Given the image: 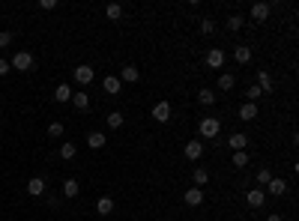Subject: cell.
<instances>
[{"label":"cell","mask_w":299,"mask_h":221,"mask_svg":"<svg viewBox=\"0 0 299 221\" xmlns=\"http://www.w3.org/2000/svg\"><path fill=\"white\" fill-rule=\"evenodd\" d=\"M105 123H108V129H120L123 123H126V117H123L120 111H111V114H108V120H105Z\"/></svg>","instance_id":"27"},{"label":"cell","mask_w":299,"mask_h":221,"mask_svg":"<svg viewBox=\"0 0 299 221\" xmlns=\"http://www.w3.org/2000/svg\"><path fill=\"white\" fill-rule=\"evenodd\" d=\"M245 164H249V152H234V167H245Z\"/></svg>","instance_id":"34"},{"label":"cell","mask_w":299,"mask_h":221,"mask_svg":"<svg viewBox=\"0 0 299 221\" xmlns=\"http://www.w3.org/2000/svg\"><path fill=\"white\" fill-rule=\"evenodd\" d=\"M72 78H75V84H81V87H87V84H90V81L96 78V72H93V66H90V63H81V66H75Z\"/></svg>","instance_id":"4"},{"label":"cell","mask_w":299,"mask_h":221,"mask_svg":"<svg viewBox=\"0 0 299 221\" xmlns=\"http://www.w3.org/2000/svg\"><path fill=\"white\" fill-rule=\"evenodd\" d=\"M245 203H249L252 209H260L263 203H267V192H263V189H257V185H254L252 192H245Z\"/></svg>","instance_id":"5"},{"label":"cell","mask_w":299,"mask_h":221,"mask_svg":"<svg viewBox=\"0 0 299 221\" xmlns=\"http://www.w3.org/2000/svg\"><path fill=\"white\" fill-rule=\"evenodd\" d=\"M102 87H105V93H111V96H117V93L123 90V81H120L117 75H105V81H102Z\"/></svg>","instance_id":"16"},{"label":"cell","mask_w":299,"mask_h":221,"mask_svg":"<svg viewBox=\"0 0 299 221\" xmlns=\"http://www.w3.org/2000/svg\"><path fill=\"white\" fill-rule=\"evenodd\" d=\"M260 96H263V93H260L257 84H252V87L245 90V102H254V105H257V99H260Z\"/></svg>","instance_id":"32"},{"label":"cell","mask_w":299,"mask_h":221,"mask_svg":"<svg viewBox=\"0 0 299 221\" xmlns=\"http://www.w3.org/2000/svg\"><path fill=\"white\" fill-rule=\"evenodd\" d=\"M12 72V66H9V60H3V57H0V78H3V75H9Z\"/></svg>","instance_id":"37"},{"label":"cell","mask_w":299,"mask_h":221,"mask_svg":"<svg viewBox=\"0 0 299 221\" xmlns=\"http://www.w3.org/2000/svg\"><path fill=\"white\" fill-rule=\"evenodd\" d=\"M267 221H281V215H278V212H272V215H269Z\"/></svg>","instance_id":"38"},{"label":"cell","mask_w":299,"mask_h":221,"mask_svg":"<svg viewBox=\"0 0 299 221\" xmlns=\"http://www.w3.org/2000/svg\"><path fill=\"white\" fill-rule=\"evenodd\" d=\"M269 179H272V171H269V167H257V189H267Z\"/></svg>","instance_id":"28"},{"label":"cell","mask_w":299,"mask_h":221,"mask_svg":"<svg viewBox=\"0 0 299 221\" xmlns=\"http://www.w3.org/2000/svg\"><path fill=\"white\" fill-rule=\"evenodd\" d=\"M105 15H108L111 21H120L123 18V6L120 3H108V6H105Z\"/></svg>","instance_id":"29"},{"label":"cell","mask_w":299,"mask_h":221,"mask_svg":"<svg viewBox=\"0 0 299 221\" xmlns=\"http://www.w3.org/2000/svg\"><path fill=\"white\" fill-rule=\"evenodd\" d=\"M183 152H186L189 162H198V159L204 156V144H201L198 138H195V141H186V149H183Z\"/></svg>","instance_id":"7"},{"label":"cell","mask_w":299,"mask_h":221,"mask_svg":"<svg viewBox=\"0 0 299 221\" xmlns=\"http://www.w3.org/2000/svg\"><path fill=\"white\" fill-rule=\"evenodd\" d=\"M242 15H231V18H227V30H231V33H236V30H242Z\"/></svg>","instance_id":"31"},{"label":"cell","mask_w":299,"mask_h":221,"mask_svg":"<svg viewBox=\"0 0 299 221\" xmlns=\"http://www.w3.org/2000/svg\"><path fill=\"white\" fill-rule=\"evenodd\" d=\"M201 33H204V36H213V33H216V21L213 18H201Z\"/></svg>","instance_id":"30"},{"label":"cell","mask_w":299,"mask_h":221,"mask_svg":"<svg viewBox=\"0 0 299 221\" xmlns=\"http://www.w3.org/2000/svg\"><path fill=\"white\" fill-rule=\"evenodd\" d=\"M60 194H63L66 200L78 197V194H81V185H78V179H63V189H60Z\"/></svg>","instance_id":"14"},{"label":"cell","mask_w":299,"mask_h":221,"mask_svg":"<svg viewBox=\"0 0 299 221\" xmlns=\"http://www.w3.org/2000/svg\"><path fill=\"white\" fill-rule=\"evenodd\" d=\"M171 117H173L171 102H165V99H162V102H156V105H153V120H156V123H162V126H165V123H171Z\"/></svg>","instance_id":"3"},{"label":"cell","mask_w":299,"mask_h":221,"mask_svg":"<svg viewBox=\"0 0 299 221\" xmlns=\"http://www.w3.org/2000/svg\"><path fill=\"white\" fill-rule=\"evenodd\" d=\"M267 194H272V197H281V194H287V182L281 179V177H272V179L267 182Z\"/></svg>","instance_id":"8"},{"label":"cell","mask_w":299,"mask_h":221,"mask_svg":"<svg viewBox=\"0 0 299 221\" xmlns=\"http://www.w3.org/2000/svg\"><path fill=\"white\" fill-rule=\"evenodd\" d=\"M12 45V33L9 30H0V48H9Z\"/></svg>","instance_id":"35"},{"label":"cell","mask_w":299,"mask_h":221,"mask_svg":"<svg viewBox=\"0 0 299 221\" xmlns=\"http://www.w3.org/2000/svg\"><path fill=\"white\" fill-rule=\"evenodd\" d=\"M269 12H272V6H269V3H263V0H257V3L249 9V15H252L254 21H267V18H269Z\"/></svg>","instance_id":"6"},{"label":"cell","mask_w":299,"mask_h":221,"mask_svg":"<svg viewBox=\"0 0 299 221\" xmlns=\"http://www.w3.org/2000/svg\"><path fill=\"white\" fill-rule=\"evenodd\" d=\"M186 206H201L204 203V189H198V185H191V189H186Z\"/></svg>","instance_id":"10"},{"label":"cell","mask_w":299,"mask_h":221,"mask_svg":"<svg viewBox=\"0 0 299 221\" xmlns=\"http://www.w3.org/2000/svg\"><path fill=\"white\" fill-rule=\"evenodd\" d=\"M234 60H236L239 66H249V63H252V48H249V45H236V48H234Z\"/></svg>","instance_id":"15"},{"label":"cell","mask_w":299,"mask_h":221,"mask_svg":"<svg viewBox=\"0 0 299 221\" xmlns=\"http://www.w3.org/2000/svg\"><path fill=\"white\" fill-rule=\"evenodd\" d=\"M45 192H48V185H45L42 177H33V179L27 182V194H30V197H42Z\"/></svg>","instance_id":"11"},{"label":"cell","mask_w":299,"mask_h":221,"mask_svg":"<svg viewBox=\"0 0 299 221\" xmlns=\"http://www.w3.org/2000/svg\"><path fill=\"white\" fill-rule=\"evenodd\" d=\"M191 177H195V185H198V189H204V185L209 182V171H206V167H195V174H191Z\"/></svg>","instance_id":"25"},{"label":"cell","mask_w":299,"mask_h":221,"mask_svg":"<svg viewBox=\"0 0 299 221\" xmlns=\"http://www.w3.org/2000/svg\"><path fill=\"white\" fill-rule=\"evenodd\" d=\"M60 3H57V0H39V9L42 12H51V9H57Z\"/></svg>","instance_id":"36"},{"label":"cell","mask_w":299,"mask_h":221,"mask_svg":"<svg viewBox=\"0 0 299 221\" xmlns=\"http://www.w3.org/2000/svg\"><path fill=\"white\" fill-rule=\"evenodd\" d=\"M105 144H108V138H105L102 132H90V134H87V147H90V149H102Z\"/></svg>","instance_id":"21"},{"label":"cell","mask_w":299,"mask_h":221,"mask_svg":"<svg viewBox=\"0 0 299 221\" xmlns=\"http://www.w3.org/2000/svg\"><path fill=\"white\" fill-rule=\"evenodd\" d=\"M239 120H245V123L257 120V105H254V102H245V105L239 108Z\"/></svg>","instance_id":"17"},{"label":"cell","mask_w":299,"mask_h":221,"mask_svg":"<svg viewBox=\"0 0 299 221\" xmlns=\"http://www.w3.org/2000/svg\"><path fill=\"white\" fill-rule=\"evenodd\" d=\"M63 132H66L63 123H51L48 126V138H63Z\"/></svg>","instance_id":"33"},{"label":"cell","mask_w":299,"mask_h":221,"mask_svg":"<svg viewBox=\"0 0 299 221\" xmlns=\"http://www.w3.org/2000/svg\"><path fill=\"white\" fill-rule=\"evenodd\" d=\"M234 87H236V75L221 72V75H219V90H221V93H231Z\"/></svg>","instance_id":"18"},{"label":"cell","mask_w":299,"mask_h":221,"mask_svg":"<svg viewBox=\"0 0 299 221\" xmlns=\"http://www.w3.org/2000/svg\"><path fill=\"white\" fill-rule=\"evenodd\" d=\"M75 156H78V147H75V144H69V141H66V144H60V159H66V162H69V159H75Z\"/></svg>","instance_id":"26"},{"label":"cell","mask_w":299,"mask_h":221,"mask_svg":"<svg viewBox=\"0 0 299 221\" xmlns=\"http://www.w3.org/2000/svg\"><path fill=\"white\" fill-rule=\"evenodd\" d=\"M72 105H75L78 111H90V93H84V90L72 93Z\"/></svg>","instance_id":"19"},{"label":"cell","mask_w":299,"mask_h":221,"mask_svg":"<svg viewBox=\"0 0 299 221\" xmlns=\"http://www.w3.org/2000/svg\"><path fill=\"white\" fill-rule=\"evenodd\" d=\"M96 212H99V215H111V212H114V197H99Z\"/></svg>","instance_id":"24"},{"label":"cell","mask_w":299,"mask_h":221,"mask_svg":"<svg viewBox=\"0 0 299 221\" xmlns=\"http://www.w3.org/2000/svg\"><path fill=\"white\" fill-rule=\"evenodd\" d=\"M227 147H231L234 152H242L245 147H249V134H242V132H234L231 138H227Z\"/></svg>","instance_id":"12"},{"label":"cell","mask_w":299,"mask_h":221,"mask_svg":"<svg viewBox=\"0 0 299 221\" xmlns=\"http://www.w3.org/2000/svg\"><path fill=\"white\" fill-rule=\"evenodd\" d=\"M54 102H72V87H69V84H57Z\"/></svg>","instance_id":"23"},{"label":"cell","mask_w":299,"mask_h":221,"mask_svg":"<svg viewBox=\"0 0 299 221\" xmlns=\"http://www.w3.org/2000/svg\"><path fill=\"white\" fill-rule=\"evenodd\" d=\"M219 132H221V120H216V117H206V120H201V123H198V134H201V138L216 141V138H219Z\"/></svg>","instance_id":"1"},{"label":"cell","mask_w":299,"mask_h":221,"mask_svg":"<svg viewBox=\"0 0 299 221\" xmlns=\"http://www.w3.org/2000/svg\"><path fill=\"white\" fill-rule=\"evenodd\" d=\"M206 66H209V69H221V66H224V51L221 48H209L206 51Z\"/></svg>","instance_id":"9"},{"label":"cell","mask_w":299,"mask_h":221,"mask_svg":"<svg viewBox=\"0 0 299 221\" xmlns=\"http://www.w3.org/2000/svg\"><path fill=\"white\" fill-rule=\"evenodd\" d=\"M198 102H201L204 108H206V105L213 108V105H216V93L209 90V87H201V90H198Z\"/></svg>","instance_id":"22"},{"label":"cell","mask_w":299,"mask_h":221,"mask_svg":"<svg viewBox=\"0 0 299 221\" xmlns=\"http://www.w3.org/2000/svg\"><path fill=\"white\" fill-rule=\"evenodd\" d=\"M123 84H138V78H141V72H138V66H123V69H120V75H117Z\"/></svg>","instance_id":"13"},{"label":"cell","mask_w":299,"mask_h":221,"mask_svg":"<svg viewBox=\"0 0 299 221\" xmlns=\"http://www.w3.org/2000/svg\"><path fill=\"white\" fill-rule=\"evenodd\" d=\"M257 87H260V93H272L275 90V84H272V78H269V72H257Z\"/></svg>","instance_id":"20"},{"label":"cell","mask_w":299,"mask_h":221,"mask_svg":"<svg viewBox=\"0 0 299 221\" xmlns=\"http://www.w3.org/2000/svg\"><path fill=\"white\" fill-rule=\"evenodd\" d=\"M33 63H36V60H33L30 51H15L12 60H9V66H12L15 72H27V69H33Z\"/></svg>","instance_id":"2"}]
</instances>
